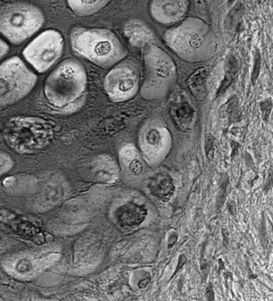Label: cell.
I'll use <instances>...</instances> for the list:
<instances>
[{
    "label": "cell",
    "mask_w": 273,
    "mask_h": 301,
    "mask_svg": "<svg viewBox=\"0 0 273 301\" xmlns=\"http://www.w3.org/2000/svg\"><path fill=\"white\" fill-rule=\"evenodd\" d=\"M209 71L207 68L200 69L195 72L189 80V88L194 97L200 101H204L207 96V80Z\"/></svg>",
    "instance_id": "cell-7"
},
{
    "label": "cell",
    "mask_w": 273,
    "mask_h": 301,
    "mask_svg": "<svg viewBox=\"0 0 273 301\" xmlns=\"http://www.w3.org/2000/svg\"><path fill=\"white\" fill-rule=\"evenodd\" d=\"M180 109L182 111V113H181L180 110H178V111H177L176 115L177 119H178L179 120H182L181 121V123H182V122H185L186 120H190L192 119L193 112H192V110L190 109V106L186 105V106H182V107Z\"/></svg>",
    "instance_id": "cell-14"
},
{
    "label": "cell",
    "mask_w": 273,
    "mask_h": 301,
    "mask_svg": "<svg viewBox=\"0 0 273 301\" xmlns=\"http://www.w3.org/2000/svg\"><path fill=\"white\" fill-rule=\"evenodd\" d=\"M11 159L4 154H0V175L10 168Z\"/></svg>",
    "instance_id": "cell-15"
},
{
    "label": "cell",
    "mask_w": 273,
    "mask_h": 301,
    "mask_svg": "<svg viewBox=\"0 0 273 301\" xmlns=\"http://www.w3.org/2000/svg\"><path fill=\"white\" fill-rule=\"evenodd\" d=\"M43 11L34 4L16 2L0 8V35L13 45H20L44 24Z\"/></svg>",
    "instance_id": "cell-1"
},
{
    "label": "cell",
    "mask_w": 273,
    "mask_h": 301,
    "mask_svg": "<svg viewBox=\"0 0 273 301\" xmlns=\"http://www.w3.org/2000/svg\"><path fill=\"white\" fill-rule=\"evenodd\" d=\"M86 76L75 61L65 60L49 74L44 83V95L51 105L63 107L74 100L83 90Z\"/></svg>",
    "instance_id": "cell-2"
},
{
    "label": "cell",
    "mask_w": 273,
    "mask_h": 301,
    "mask_svg": "<svg viewBox=\"0 0 273 301\" xmlns=\"http://www.w3.org/2000/svg\"><path fill=\"white\" fill-rule=\"evenodd\" d=\"M10 47L9 45L0 38V60L9 53Z\"/></svg>",
    "instance_id": "cell-19"
},
{
    "label": "cell",
    "mask_w": 273,
    "mask_h": 301,
    "mask_svg": "<svg viewBox=\"0 0 273 301\" xmlns=\"http://www.w3.org/2000/svg\"><path fill=\"white\" fill-rule=\"evenodd\" d=\"M257 59H256V61H255V69H254L253 72V79L254 81L257 80V76H258V72L260 71V56H259V54L257 53V57H256Z\"/></svg>",
    "instance_id": "cell-20"
},
{
    "label": "cell",
    "mask_w": 273,
    "mask_h": 301,
    "mask_svg": "<svg viewBox=\"0 0 273 301\" xmlns=\"http://www.w3.org/2000/svg\"><path fill=\"white\" fill-rule=\"evenodd\" d=\"M71 38L76 52L97 63L105 64L114 56L115 45L106 32L80 29L72 33Z\"/></svg>",
    "instance_id": "cell-6"
},
{
    "label": "cell",
    "mask_w": 273,
    "mask_h": 301,
    "mask_svg": "<svg viewBox=\"0 0 273 301\" xmlns=\"http://www.w3.org/2000/svg\"><path fill=\"white\" fill-rule=\"evenodd\" d=\"M163 9H164L165 13L168 14V15L176 14L178 10H179L176 4H173V3H168V4H165Z\"/></svg>",
    "instance_id": "cell-17"
},
{
    "label": "cell",
    "mask_w": 273,
    "mask_h": 301,
    "mask_svg": "<svg viewBox=\"0 0 273 301\" xmlns=\"http://www.w3.org/2000/svg\"><path fill=\"white\" fill-rule=\"evenodd\" d=\"M152 140V142H151V145H156L159 142V140H160V137H159V134L157 133L156 130H152V131H150L149 133H148V135H147V141L149 142V141H151Z\"/></svg>",
    "instance_id": "cell-18"
},
{
    "label": "cell",
    "mask_w": 273,
    "mask_h": 301,
    "mask_svg": "<svg viewBox=\"0 0 273 301\" xmlns=\"http://www.w3.org/2000/svg\"><path fill=\"white\" fill-rule=\"evenodd\" d=\"M155 71H156V74L159 78L162 79H166L168 78L171 73H172V68H171V65L165 62L164 60H160L157 62L156 65H155Z\"/></svg>",
    "instance_id": "cell-12"
},
{
    "label": "cell",
    "mask_w": 273,
    "mask_h": 301,
    "mask_svg": "<svg viewBox=\"0 0 273 301\" xmlns=\"http://www.w3.org/2000/svg\"><path fill=\"white\" fill-rule=\"evenodd\" d=\"M53 138V129L36 119H17L8 124L4 139L20 153H33L43 149Z\"/></svg>",
    "instance_id": "cell-4"
},
{
    "label": "cell",
    "mask_w": 273,
    "mask_h": 301,
    "mask_svg": "<svg viewBox=\"0 0 273 301\" xmlns=\"http://www.w3.org/2000/svg\"><path fill=\"white\" fill-rule=\"evenodd\" d=\"M228 65L226 67V72L225 73V77H224V80L222 82V84L220 86V89L218 91V94H221L224 90L227 89L229 87L231 83L233 82L234 76L236 74V71H237V63L236 60L233 59V57L230 59V60L228 61Z\"/></svg>",
    "instance_id": "cell-11"
},
{
    "label": "cell",
    "mask_w": 273,
    "mask_h": 301,
    "mask_svg": "<svg viewBox=\"0 0 273 301\" xmlns=\"http://www.w3.org/2000/svg\"><path fill=\"white\" fill-rule=\"evenodd\" d=\"M37 82L36 73L18 57L0 64V106L11 105L28 96Z\"/></svg>",
    "instance_id": "cell-3"
},
{
    "label": "cell",
    "mask_w": 273,
    "mask_h": 301,
    "mask_svg": "<svg viewBox=\"0 0 273 301\" xmlns=\"http://www.w3.org/2000/svg\"><path fill=\"white\" fill-rule=\"evenodd\" d=\"M125 34L130 42L135 45H143L152 38L148 28L138 23L128 25L125 28Z\"/></svg>",
    "instance_id": "cell-8"
},
{
    "label": "cell",
    "mask_w": 273,
    "mask_h": 301,
    "mask_svg": "<svg viewBox=\"0 0 273 301\" xmlns=\"http://www.w3.org/2000/svg\"><path fill=\"white\" fill-rule=\"evenodd\" d=\"M153 193L156 194V196L160 198H167L171 196L173 192V185L167 179L159 178L157 181H154V184L151 187Z\"/></svg>",
    "instance_id": "cell-10"
},
{
    "label": "cell",
    "mask_w": 273,
    "mask_h": 301,
    "mask_svg": "<svg viewBox=\"0 0 273 301\" xmlns=\"http://www.w3.org/2000/svg\"><path fill=\"white\" fill-rule=\"evenodd\" d=\"M186 262H187V259H186L185 256H184L183 254H181V256H180V259H179V264H178V267H177L176 270H175V272H174V275H173V277H174V276L176 275L177 272L181 269V266L183 267V265L185 264Z\"/></svg>",
    "instance_id": "cell-21"
},
{
    "label": "cell",
    "mask_w": 273,
    "mask_h": 301,
    "mask_svg": "<svg viewBox=\"0 0 273 301\" xmlns=\"http://www.w3.org/2000/svg\"><path fill=\"white\" fill-rule=\"evenodd\" d=\"M214 141H215V139L211 134L206 135L205 147V155L209 161L212 160L213 157H214V150H215Z\"/></svg>",
    "instance_id": "cell-13"
},
{
    "label": "cell",
    "mask_w": 273,
    "mask_h": 301,
    "mask_svg": "<svg viewBox=\"0 0 273 301\" xmlns=\"http://www.w3.org/2000/svg\"><path fill=\"white\" fill-rule=\"evenodd\" d=\"M129 169L136 175H141L143 172V166L141 165V162H139L136 159L131 162V164L129 165Z\"/></svg>",
    "instance_id": "cell-16"
},
{
    "label": "cell",
    "mask_w": 273,
    "mask_h": 301,
    "mask_svg": "<svg viewBox=\"0 0 273 301\" xmlns=\"http://www.w3.org/2000/svg\"><path fill=\"white\" fill-rule=\"evenodd\" d=\"M64 39L55 29H48L31 41L23 51L28 64L40 73L48 71L56 63L63 52Z\"/></svg>",
    "instance_id": "cell-5"
},
{
    "label": "cell",
    "mask_w": 273,
    "mask_h": 301,
    "mask_svg": "<svg viewBox=\"0 0 273 301\" xmlns=\"http://www.w3.org/2000/svg\"><path fill=\"white\" fill-rule=\"evenodd\" d=\"M69 6L78 13H88L97 9L104 0H68Z\"/></svg>",
    "instance_id": "cell-9"
}]
</instances>
